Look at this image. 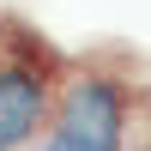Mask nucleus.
Wrapping results in <instances>:
<instances>
[{
	"mask_svg": "<svg viewBox=\"0 0 151 151\" xmlns=\"http://www.w3.org/2000/svg\"><path fill=\"white\" fill-rule=\"evenodd\" d=\"M121 139H127V91L115 79H79L42 151H121Z\"/></svg>",
	"mask_w": 151,
	"mask_h": 151,
	"instance_id": "1",
	"label": "nucleus"
},
{
	"mask_svg": "<svg viewBox=\"0 0 151 151\" xmlns=\"http://www.w3.org/2000/svg\"><path fill=\"white\" fill-rule=\"evenodd\" d=\"M48 115V85L30 67H0V151L24 145Z\"/></svg>",
	"mask_w": 151,
	"mask_h": 151,
	"instance_id": "2",
	"label": "nucleus"
}]
</instances>
